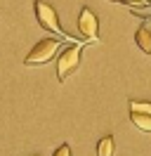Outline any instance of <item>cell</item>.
Wrapping results in <instances>:
<instances>
[{
	"label": "cell",
	"instance_id": "5b68a950",
	"mask_svg": "<svg viewBox=\"0 0 151 156\" xmlns=\"http://www.w3.org/2000/svg\"><path fill=\"white\" fill-rule=\"evenodd\" d=\"M130 121L142 133H151V102H130Z\"/></svg>",
	"mask_w": 151,
	"mask_h": 156
},
{
	"label": "cell",
	"instance_id": "277c9868",
	"mask_svg": "<svg viewBox=\"0 0 151 156\" xmlns=\"http://www.w3.org/2000/svg\"><path fill=\"white\" fill-rule=\"evenodd\" d=\"M78 31L87 43H97L99 40V17L94 14L90 7H83L78 14Z\"/></svg>",
	"mask_w": 151,
	"mask_h": 156
},
{
	"label": "cell",
	"instance_id": "7a4b0ae2",
	"mask_svg": "<svg viewBox=\"0 0 151 156\" xmlns=\"http://www.w3.org/2000/svg\"><path fill=\"white\" fill-rule=\"evenodd\" d=\"M61 45H64V40H61V38H43V40H38L36 45L31 48V52L26 55L24 64H26V66H40V64H47V62L59 52Z\"/></svg>",
	"mask_w": 151,
	"mask_h": 156
},
{
	"label": "cell",
	"instance_id": "6da1fadb",
	"mask_svg": "<svg viewBox=\"0 0 151 156\" xmlns=\"http://www.w3.org/2000/svg\"><path fill=\"white\" fill-rule=\"evenodd\" d=\"M33 10H36L38 24H40L47 33H54L57 38H61L64 43H66V40H71V36L61 29V24H59V14H57V10L50 5V2H45V0H36V2H33Z\"/></svg>",
	"mask_w": 151,
	"mask_h": 156
},
{
	"label": "cell",
	"instance_id": "3957f363",
	"mask_svg": "<svg viewBox=\"0 0 151 156\" xmlns=\"http://www.w3.org/2000/svg\"><path fill=\"white\" fill-rule=\"evenodd\" d=\"M80 55H83V43H71L68 48L61 50L57 59V78L64 83L68 76H73L80 66Z\"/></svg>",
	"mask_w": 151,
	"mask_h": 156
},
{
	"label": "cell",
	"instance_id": "52a82bcc",
	"mask_svg": "<svg viewBox=\"0 0 151 156\" xmlns=\"http://www.w3.org/2000/svg\"><path fill=\"white\" fill-rule=\"evenodd\" d=\"M113 149H116V142L111 135H104L97 142V156H113Z\"/></svg>",
	"mask_w": 151,
	"mask_h": 156
},
{
	"label": "cell",
	"instance_id": "ba28073f",
	"mask_svg": "<svg viewBox=\"0 0 151 156\" xmlns=\"http://www.w3.org/2000/svg\"><path fill=\"white\" fill-rule=\"evenodd\" d=\"M52 156H73V154H71V147H68V144H61V147H57V149H54V154H52Z\"/></svg>",
	"mask_w": 151,
	"mask_h": 156
},
{
	"label": "cell",
	"instance_id": "9c48e42d",
	"mask_svg": "<svg viewBox=\"0 0 151 156\" xmlns=\"http://www.w3.org/2000/svg\"><path fill=\"white\" fill-rule=\"evenodd\" d=\"M128 5H130V7H149L151 2L149 0H128Z\"/></svg>",
	"mask_w": 151,
	"mask_h": 156
},
{
	"label": "cell",
	"instance_id": "8992f818",
	"mask_svg": "<svg viewBox=\"0 0 151 156\" xmlns=\"http://www.w3.org/2000/svg\"><path fill=\"white\" fill-rule=\"evenodd\" d=\"M135 43H137V48H139L144 55H151V31L146 29V26H139V29H137Z\"/></svg>",
	"mask_w": 151,
	"mask_h": 156
},
{
	"label": "cell",
	"instance_id": "30bf717a",
	"mask_svg": "<svg viewBox=\"0 0 151 156\" xmlns=\"http://www.w3.org/2000/svg\"><path fill=\"white\" fill-rule=\"evenodd\" d=\"M111 2H121V5H128V0H111Z\"/></svg>",
	"mask_w": 151,
	"mask_h": 156
}]
</instances>
